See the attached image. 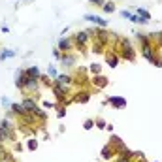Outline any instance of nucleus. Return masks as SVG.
<instances>
[{
	"label": "nucleus",
	"instance_id": "1",
	"mask_svg": "<svg viewBox=\"0 0 162 162\" xmlns=\"http://www.w3.org/2000/svg\"><path fill=\"white\" fill-rule=\"evenodd\" d=\"M119 44H121V57L123 59H126V60L136 59V53H134V49H132L128 40H119Z\"/></svg>",
	"mask_w": 162,
	"mask_h": 162
},
{
	"label": "nucleus",
	"instance_id": "2",
	"mask_svg": "<svg viewBox=\"0 0 162 162\" xmlns=\"http://www.w3.org/2000/svg\"><path fill=\"white\" fill-rule=\"evenodd\" d=\"M89 41H90V36H89L87 30H81V32H77L75 36H74V44L77 45V49H81V51L87 47Z\"/></svg>",
	"mask_w": 162,
	"mask_h": 162
},
{
	"label": "nucleus",
	"instance_id": "3",
	"mask_svg": "<svg viewBox=\"0 0 162 162\" xmlns=\"http://www.w3.org/2000/svg\"><path fill=\"white\" fill-rule=\"evenodd\" d=\"M142 55L149 60V62H153V64H160V62L157 60V57H154V53H153V45H151V41H145V44H142Z\"/></svg>",
	"mask_w": 162,
	"mask_h": 162
},
{
	"label": "nucleus",
	"instance_id": "4",
	"mask_svg": "<svg viewBox=\"0 0 162 162\" xmlns=\"http://www.w3.org/2000/svg\"><path fill=\"white\" fill-rule=\"evenodd\" d=\"M85 21H90V23L98 25L100 29H105V26H108V21H105L104 17H100V15H90V13H87V15H85Z\"/></svg>",
	"mask_w": 162,
	"mask_h": 162
},
{
	"label": "nucleus",
	"instance_id": "5",
	"mask_svg": "<svg viewBox=\"0 0 162 162\" xmlns=\"http://www.w3.org/2000/svg\"><path fill=\"white\" fill-rule=\"evenodd\" d=\"M38 77H30V75H26V81H25V87L21 89V90H29V93H32V90H36L38 89Z\"/></svg>",
	"mask_w": 162,
	"mask_h": 162
},
{
	"label": "nucleus",
	"instance_id": "6",
	"mask_svg": "<svg viewBox=\"0 0 162 162\" xmlns=\"http://www.w3.org/2000/svg\"><path fill=\"white\" fill-rule=\"evenodd\" d=\"M21 104H23V108H25V111H29V113H32V115H34V113H36V111L40 109L38 105H36V102L32 100V98H25V100L21 102Z\"/></svg>",
	"mask_w": 162,
	"mask_h": 162
},
{
	"label": "nucleus",
	"instance_id": "7",
	"mask_svg": "<svg viewBox=\"0 0 162 162\" xmlns=\"http://www.w3.org/2000/svg\"><path fill=\"white\" fill-rule=\"evenodd\" d=\"M72 47H74V40H70V38H60L59 40V49H60V51L68 53Z\"/></svg>",
	"mask_w": 162,
	"mask_h": 162
},
{
	"label": "nucleus",
	"instance_id": "8",
	"mask_svg": "<svg viewBox=\"0 0 162 162\" xmlns=\"http://www.w3.org/2000/svg\"><path fill=\"white\" fill-rule=\"evenodd\" d=\"M108 102L111 105H115V108H124V105H126V100H124V98H121V96H109Z\"/></svg>",
	"mask_w": 162,
	"mask_h": 162
},
{
	"label": "nucleus",
	"instance_id": "9",
	"mask_svg": "<svg viewBox=\"0 0 162 162\" xmlns=\"http://www.w3.org/2000/svg\"><path fill=\"white\" fill-rule=\"evenodd\" d=\"M93 85L98 87V89H104L105 85H108V77H104V75H94V79H93Z\"/></svg>",
	"mask_w": 162,
	"mask_h": 162
},
{
	"label": "nucleus",
	"instance_id": "10",
	"mask_svg": "<svg viewBox=\"0 0 162 162\" xmlns=\"http://www.w3.org/2000/svg\"><path fill=\"white\" fill-rule=\"evenodd\" d=\"M10 109H11V113L13 115H25V113H29V111H25V108H23V104H15V102H13L11 105H10Z\"/></svg>",
	"mask_w": 162,
	"mask_h": 162
},
{
	"label": "nucleus",
	"instance_id": "11",
	"mask_svg": "<svg viewBox=\"0 0 162 162\" xmlns=\"http://www.w3.org/2000/svg\"><path fill=\"white\" fill-rule=\"evenodd\" d=\"M55 81H57L59 85H62V87H70V85H72V81H74V77L72 75H59Z\"/></svg>",
	"mask_w": 162,
	"mask_h": 162
},
{
	"label": "nucleus",
	"instance_id": "12",
	"mask_svg": "<svg viewBox=\"0 0 162 162\" xmlns=\"http://www.w3.org/2000/svg\"><path fill=\"white\" fill-rule=\"evenodd\" d=\"M89 98H90V93H87V90H79V93L75 94L74 102H81V104H85V102H89Z\"/></svg>",
	"mask_w": 162,
	"mask_h": 162
},
{
	"label": "nucleus",
	"instance_id": "13",
	"mask_svg": "<svg viewBox=\"0 0 162 162\" xmlns=\"http://www.w3.org/2000/svg\"><path fill=\"white\" fill-rule=\"evenodd\" d=\"M60 60H62V64H64V66H74L75 64V57H74V55H70V53H64L60 57Z\"/></svg>",
	"mask_w": 162,
	"mask_h": 162
},
{
	"label": "nucleus",
	"instance_id": "14",
	"mask_svg": "<svg viewBox=\"0 0 162 162\" xmlns=\"http://www.w3.org/2000/svg\"><path fill=\"white\" fill-rule=\"evenodd\" d=\"M136 15H139L143 21H147V23L151 21V13L147 11V10H143V8H138V10H136Z\"/></svg>",
	"mask_w": 162,
	"mask_h": 162
},
{
	"label": "nucleus",
	"instance_id": "15",
	"mask_svg": "<svg viewBox=\"0 0 162 162\" xmlns=\"http://www.w3.org/2000/svg\"><path fill=\"white\" fill-rule=\"evenodd\" d=\"M111 154H113V145L108 143V145L102 149V158H111Z\"/></svg>",
	"mask_w": 162,
	"mask_h": 162
},
{
	"label": "nucleus",
	"instance_id": "16",
	"mask_svg": "<svg viewBox=\"0 0 162 162\" xmlns=\"http://www.w3.org/2000/svg\"><path fill=\"white\" fill-rule=\"evenodd\" d=\"M15 51H13V49H4L2 53H0V60H6V59H11V57H15Z\"/></svg>",
	"mask_w": 162,
	"mask_h": 162
},
{
	"label": "nucleus",
	"instance_id": "17",
	"mask_svg": "<svg viewBox=\"0 0 162 162\" xmlns=\"http://www.w3.org/2000/svg\"><path fill=\"white\" fill-rule=\"evenodd\" d=\"M25 72H26V75H30V77H38V79H40V68H38V66H30V68H26Z\"/></svg>",
	"mask_w": 162,
	"mask_h": 162
},
{
	"label": "nucleus",
	"instance_id": "18",
	"mask_svg": "<svg viewBox=\"0 0 162 162\" xmlns=\"http://www.w3.org/2000/svg\"><path fill=\"white\" fill-rule=\"evenodd\" d=\"M117 62H119V57L115 53H111V55H108V64L111 66V68H115L117 66Z\"/></svg>",
	"mask_w": 162,
	"mask_h": 162
},
{
	"label": "nucleus",
	"instance_id": "19",
	"mask_svg": "<svg viewBox=\"0 0 162 162\" xmlns=\"http://www.w3.org/2000/svg\"><path fill=\"white\" fill-rule=\"evenodd\" d=\"M102 10H104L105 13H113V11H115V4H113V2H104Z\"/></svg>",
	"mask_w": 162,
	"mask_h": 162
},
{
	"label": "nucleus",
	"instance_id": "20",
	"mask_svg": "<svg viewBox=\"0 0 162 162\" xmlns=\"http://www.w3.org/2000/svg\"><path fill=\"white\" fill-rule=\"evenodd\" d=\"M47 75H49V77H55V79L59 77V74H57V70H55V66H49V68H47Z\"/></svg>",
	"mask_w": 162,
	"mask_h": 162
},
{
	"label": "nucleus",
	"instance_id": "21",
	"mask_svg": "<svg viewBox=\"0 0 162 162\" xmlns=\"http://www.w3.org/2000/svg\"><path fill=\"white\" fill-rule=\"evenodd\" d=\"M89 70H90V72H93L94 75H96V74H100V64H98V62H94V64H90Z\"/></svg>",
	"mask_w": 162,
	"mask_h": 162
},
{
	"label": "nucleus",
	"instance_id": "22",
	"mask_svg": "<svg viewBox=\"0 0 162 162\" xmlns=\"http://www.w3.org/2000/svg\"><path fill=\"white\" fill-rule=\"evenodd\" d=\"M0 104H2L4 108H10V105H11V102H10V100H8V98H6V96H2V98H0Z\"/></svg>",
	"mask_w": 162,
	"mask_h": 162
},
{
	"label": "nucleus",
	"instance_id": "23",
	"mask_svg": "<svg viewBox=\"0 0 162 162\" xmlns=\"http://www.w3.org/2000/svg\"><path fill=\"white\" fill-rule=\"evenodd\" d=\"M93 124H94V121H93V119H89V121H85L83 128H85V130H90V128H93Z\"/></svg>",
	"mask_w": 162,
	"mask_h": 162
},
{
	"label": "nucleus",
	"instance_id": "24",
	"mask_svg": "<svg viewBox=\"0 0 162 162\" xmlns=\"http://www.w3.org/2000/svg\"><path fill=\"white\" fill-rule=\"evenodd\" d=\"M36 147H38V142H36V139H29V149H30V151H34Z\"/></svg>",
	"mask_w": 162,
	"mask_h": 162
},
{
	"label": "nucleus",
	"instance_id": "25",
	"mask_svg": "<svg viewBox=\"0 0 162 162\" xmlns=\"http://www.w3.org/2000/svg\"><path fill=\"white\" fill-rule=\"evenodd\" d=\"M96 126H98V128H105V123H104V119H96Z\"/></svg>",
	"mask_w": 162,
	"mask_h": 162
},
{
	"label": "nucleus",
	"instance_id": "26",
	"mask_svg": "<svg viewBox=\"0 0 162 162\" xmlns=\"http://www.w3.org/2000/svg\"><path fill=\"white\" fill-rule=\"evenodd\" d=\"M0 126H2V128H6V130H8V128H11V124H10V121H6V119H4L2 123H0Z\"/></svg>",
	"mask_w": 162,
	"mask_h": 162
},
{
	"label": "nucleus",
	"instance_id": "27",
	"mask_svg": "<svg viewBox=\"0 0 162 162\" xmlns=\"http://www.w3.org/2000/svg\"><path fill=\"white\" fill-rule=\"evenodd\" d=\"M130 15H132V13H130V11H126V10L121 11V17H124V19H130Z\"/></svg>",
	"mask_w": 162,
	"mask_h": 162
},
{
	"label": "nucleus",
	"instance_id": "28",
	"mask_svg": "<svg viewBox=\"0 0 162 162\" xmlns=\"http://www.w3.org/2000/svg\"><path fill=\"white\" fill-rule=\"evenodd\" d=\"M53 55H55V59H60V57H62V53H60V49H59V47L53 51Z\"/></svg>",
	"mask_w": 162,
	"mask_h": 162
},
{
	"label": "nucleus",
	"instance_id": "29",
	"mask_svg": "<svg viewBox=\"0 0 162 162\" xmlns=\"http://www.w3.org/2000/svg\"><path fill=\"white\" fill-rule=\"evenodd\" d=\"M90 4H96V6H104V0H89Z\"/></svg>",
	"mask_w": 162,
	"mask_h": 162
},
{
	"label": "nucleus",
	"instance_id": "30",
	"mask_svg": "<svg viewBox=\"0 0 162 162\" xmlns=\"http://www.w3.org/2000/svg\"><path fill=\"white\" fill-rule=\"evenodd\" d=\"M59 117H64V108H59V113H57Z\"/></svg>",
	"mask_w": 162,
	"mask_h": 162
},
{
	"label": "nucleus",
	"instance_id": "31",
	"mask_svg": "<svg viewBox=\"0 0 162 162\" xmlns=\"http://www.w3.org/2000/svg\"><path fill=\"white\" fill-rule=\"evenodd\" d=\"M117 162H130V158H124V157H121V158H119Z\"/></svg>",
	"mask_w": 162,
	"mask_h": 162
},
{
	"label": "nucleus",
	"instance_id": "32",
	"mask_svg": "<svg viewBox=\"0 0 162 162\" xmlns=\"http://www.w3.org/2000/svg\"><path fill=\"white\" fill-rule=\"evenodd\" d=\"M139 162H145V160H139Z\"/></svg>",
	"mask_w": 162,
	"mask_h": 162
}]
</instances>
